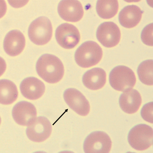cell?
Returning a JSON list of instances; mask_svg holds the SVG:
<instances>
[{"label":"cell","instance_id":"6da1fadb","mask_svg":"<svg viewBox=\"0 0 153 153\" xmlns=\"http://www.w3.org/2000/svg\"><path fill=\"white\" fill-rule=\"evenodd\" d=\"M38 75L48 83L54 84L60 81L63 77L65 69L60 59L49 54L42 55L36 65Z\"/></svg>","mask_w":153,"mask_h":153},{"label":"cell","instance_id":"7a4b0ae2","mask_svg":"<svg viewBox=\"0 0 153 153\" xmlns=\"http://www.w3.org/2000/svg\"><path fill=\"white\" fill-rule=\"evenodd\" d=\"M103 56L102 49L95 42H85L76 49L75 59L76 64L82 68H89L97 65Z\"/></svg>","mask_w":153,"mask_h":153},{"label":"cell","instance_id":"3957f363","mask_svg":"<svg viewBox=\"0 0 153 153\" xmlns=\"http://www.w3.org/2000/svg\"><path fill=\"white\" fill-rule=\"evenodd\" d=\"M52 34L51 22L45 16L40 17L34 20L28 29L30 39L38 45H43L48 43L51 39Z\"/></svg>","mask_w":153,"mask_h":153},{"label":"cell","instance_id":"277c9868","mask_svg":"<svg viewBox=\"0 0 153 153\" xmlns=\"http://www.w3.org/2000/svg\"><path fill=\"white\" fill-rule=\"evenodd\" d=\"M109 81L113 88L123 92L134 87L136 78L131 69L125 66L120 65L116 66L111 71Z\"/></svg>","mask_w":153,"mask_h":153},{"label":"cell","instance_id":"5b68a950","mask_svg":"<svg viewBox=\"0 0 153 153\" xmlns=\"http://www.w3.org/2000/svg\"><path fill=\"white\" fill-rule=\"evenodd\" d=\"M152 128L145 124H140L133 127L128 134V140L134 149L143 151L153 144Z\"/></svg>","mask_w":153,"mask_h":153},{"label":"cell","instance_id":"8992f818","mask_svg":"<svg viewBox=\"0 0 153 153\" xmlns=\"http://www.w3.org/2000/svg\"><path fill=\"white\" fill-rule=\"evenodd\" d=\"M112 144L111 140L106 133L96 131L91 133L86 138L83 149L85 153H108Z\"/></svg>","mask_w":153,"mask_h":153},{"label":"cell","instance_id":"52a82bcc","mask_svg":"<svg viewBox=\"0 0 153 153\" xmlns=\"http://www.w3.org/2000/svg\"><path fill=\"white\" fill-rule=\"evenodd\" d=\"M55 37L59 45L66 49L74 48L80 39L78 29L73 25L68 23L62 24L58 27Z\"/></svg>","mask_w":153,"mask_h":153},{"label":"cell","instance_id":"ba28073f","mask_svg":"<svg viewBox=\"0 0 153 153\" xmlns=\"http://www.w3.org/2000/svg\"><path fill=\"white\" fill-rule=\"evenodd\" d=\"M96 37L102 45L111 48L119 43L121 33L119 27L112 22H105L100 25L96 31Z\"/></svg>","mask_w":153,"mask_h":153},{"label":"cell","instance_id":"9c48e42d","mask_svg":"<svg viewBox=\"0 0 153 153\" xmlns=\"http://www.w3.org/2000/svg\"><path fill=\"white\" fill-rule=\"evenodd\" d=\"M52 127L47 118L39 117L28 126L26 134L28 139L35 142H41L47 139L51 134Z\"/></svg>","mask_w":153,"mask_h":153},{"label":"cell","instance_id":"30bf717a","mask_svg":"<svg viewBox=\"0 0 153 153\" xmlns=\"http://www.w3.org/2000/svg\"><path fill=\"white\" fill-rule=\"evenodd\" d=\"M63 97L66 104L77 114L82 116L88 114L89 102L79 91L74 88L67 89L64 93Z\"/></svg>","mask_w":153,"mask_h":153},{"label":"cell","instance_id":"8fae6325","mask_svg":"<svg viewBox=\"0 0 153 153\" xmlns=\"http://www.w3.org/2000/svg\"><path fill=\"white\" fill-rule=\"evenodd\" d=\"M12 115L17 124L28 126L36 118L37 111L35 106L31 103L21 101L14 106Z\"/></svg>","mask_w":153,"mask_h":153},{"label":"cell","instance_id":"7c38bea8","mask_svg":"<svg viewBox=\"0 0 153 153\" xmlns=\"http://www.w3.org/2000/svg\"><path fill=\"white\" fill-rule=\"evenodd\" d=\"M58 11L64 20L76 22L82 18L84 10L82 5L77 1H62L58 4Z\"/></svg>","mask_w":153,"mask_h":153},{"label":"cell","instance_id":"4fadbf2b","mask_svg":"<svg viewBox=\"0 0 153 153\" xmlns=\"http://www.w3.org/2000/svg\"><path fill=\"white\" fill-rule=\"evenodd\" d=\"M26 41L24 34L18 30H12L6 34L3 46L8 55L14 56L19 55L25 46Z\"/></svg>","mask_w":153,"mask_h":153},{"label":"cell","instance_id":"5bb4252c","mask_svg":"<svg viewBox=\"0 0 153 153\" xmlns=\"http://www.w3.org/2000/svg\"><path fill=\"white\" fill-rule=\"evenodd\" d=\"M20 89L24 97L30 100H35L44 94L45 86L42 81L34 77L27 78L22 81Z\"/></svg>","mask_w":153,"mask_h":153},{"label":"cell","instance_id":"9a60e30c","mask_svg":"<svg viewBox=\"0 0 153 153\" xmlns=\"http://www.w3.org/2000/svg\"><path fill=\"white\" fill-rule=\"evenodd\" d=\"M120 107L125 112L129 114H134L137 111L141 105V95L135 89L126 91L122 94L119 98Z\"/></svg>","mask_w":153,"mask_h":153},{"label":"cell","instance_id":"2e32d148","mask_svg":"<svg viewBox=\"0 0 153 153\" xmlns=\"http://www.w3.org/2000/svg\"><path fill=\"white\" fill-rule=\"evenodd\" d=\"M143 13V11L135 5L126 6L120 12V23L125 28H134L141 21Z\"/></svg>","mask_w":153,"mask_h":153},{"label":"cell","instance_id":"e0dca14e","mask_svg":"<svg viewBox=\"0 0 153 153\" xmlns=\"http://www.w3.org/2000/svg\"><path fill=\"white\" fill-rule=\"evenodd\" d=\"M82 80L83 85L89 89L100 90L106 83V72L102 68H92L86 71L82 76Z\"/></svg>","mask_w":153,"mask_h":153},{"label":"cell","instance_id":"ac0fdd59","mask_svg":"<svg viewBox=\"0 0 153 153\" xmlns=\"http://www.w3.org/2000/svg\"><path fill=\"white\" fill-rule=\"evenodd\" d=\"M0 102L4 105H9L13 103L18 96L17 86L11 81L1 79L0 81Z\"/></svg>","mask_w":153,"mask_h":153},{"label":"cell","instance_id":"d6986e66","mask_svg":"<svg viewBox=\"0 0 153 153\" xmlns=\"http://www.w3.org/2000/svg\"><path fill=\"white\" fill-rule=\"evenodd\" d=\"M118 8L117 1H98L96 4V11L98 16L103 19H110L114 16Z\"/></svg>","mask_w":153,"mask_h":153},{"label":"cell","instance_id":"ffe728a7","mask_svg":"<svg viewBox=\"0 0 153 153\" xmlns=\"http://www.w3.org/2000/svg\"><path fill=\"white\" fill-rule=\"evenodd\" d=\"M153 60H148L143 61L139 65L137 73L139 79L144 84L152 85Z\"/></svg>","mask_w":153,"mask_h":153},{"label":"cell","instance_id":"44dd1931","mask_svg":"<svg viewBox=\"0 0 153 153\" xmlns=\"http://www.w3.org/2000/svg\"><path fill=\"white\" fill-rule=\"evenodd\" d=\"M143 43L148 46H153V24H150L143 30L141 35Z\"/></svg>","mask_w":153,"mask_h":153},{"label":"cell","instance_id":"7402d4cb","mask_svg":"<svg viewBox=\"0 0 153 153\" xmlns=\"http://www.w3.org/2000/svg\"><path fill=\"white\" fill-rule=\"evenodd\" d=\"M140 114L143 119L146 122L152 124L153 102L147 103L143 106Z\"/></svg>","mask_w":153,"mask_h":153}]
</instances>
